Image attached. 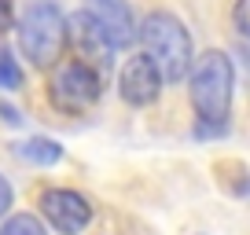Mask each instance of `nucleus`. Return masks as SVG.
Instances as JSON below:
<instances>
[{"label": "nucleus", "instance_id": "6e6552de", "mask_svg": "<svg viewBox=\"0 0 250 235\" xmlns=\"http://www.w3.org/2000/svg\"><path fill=\"white\" fill-rule=\"evenodd\" d=\"M88 15L103 26V33L110 37V44L118 48H129L136 40V19H133V8L125 0H88Z\"/></svg>", "mask_w": 250, "mask_h": 235}, {"label": "nucleus", "instance_id": "f8f14e48", "mask_svg": "<svg viewBox=\"0 0 250 235\" xmlns=\"http://www.w3.org/2000/svg\"><path fill=\"white\" fill-rule=\"evenodd\" d=\"M232 26L243 33V37H250V0H235V8H232Z\"/></svg>", "mask_w": 250, "mask_h": 235}, {"label": "nucleus", "instance_id": "423d86ee", "mask_svg": "<svg viewBox=\"0 0 250 235\" xmlns=\"http://www.w3.org/2000/svg\"><path fill=\"white\" fill-rule=\"evenodd\" d=\"M66 40H70L74 52H78V63L92 66L96 74L107 70L110 59H114V44H110V37L103 33V26L96 22L88 11H78V15L66 19Z\"/></svg>", "mask_w": 250, "mask_h": 235}, {"label": "nucleus", "instance_id": "0eeeda50", "mask_svg": "<svg viewBox=\"0 0 250 235\" xmlns=\"http://www.w3.org/2000/svg\"><path fill=\"white\" fill-rule=\"evenodd\" d=\"M118 92L129 107H151L162 92V74L155 70L147 55H133V59H125L122 74H118Z\"/></svg>", "mask_w": 250, "mask_h": 235}, {"label": "nucleus", "instance_id": "ddd939ff", "mask_svg": "<svg viewBox=\"0 0 250 235\" xmlns=\"http://www.w3.org/2000/svg\"><path fill=\"white\" fill-rule=\"evenodd\" d=\"M11 198H15V191H11V184L4 180V176H0V217H4V213L11 210Z\"/></svg>", "mask_w": 250, "mask_h": 235}, {"label": "nucleus", "instance_id": "9d476101", "mask_svg": "<svg viewBox=\"0 0 250 235\" xmlns=\"http://www.w3.org/2000/svg\"><path fill=\"white\" fill-rule=\"evenodd\" d=\"M0 235H48V228L37 213H11L0 224Z\"/></svg>", "mask_w": 250, "mask_h": 235}, {"label": "nucleus", "instance_id": "f257e3e1", "mask_svg": "<svg viewBox=\"0 0 250 235\" xmlns=\"http://www.w3.org/2000/svg\"><path fill=\"white\" fill-rule=\"evenodd\" d=\"M191 107L199 114V136H221L228 129L232 110V88H235V66L221 48L203 52L188 70Z\"/></svg>", "mask_w": 250, "mask_h": 235}, {"label": "nucleus", "instance_id": "20e7f679", "mask_svg": "<svg viewBox=\"0 0 250 235\" xmlns=\"http://www.w3.org/2000/svg\"><path fill=\"white\" fill-rule=\"evenodd\" d=\"M48 96H52L55 110L62 114H85V110L96 107L100 99V74L85 63H62L52 70V81H48Z\"/></svg>", "mask_w": 250, "mask_h": 235}, {"label": "nucleus", "instance_id": "39448f33", "mask_svg": "<svg viewBox=\"0 0 250 235\" xmlns=\"http://www.w3.org/2000/svg\"><path fill=\"white\" fill-rule=\"evenodd\" d=\"M37 206H41V217L62 235H81L88 228V220H92L88 198L78 195V191H70V188H44L41 198H37Z\"/></svg>", "mask_w": 250, "mask_h": 235}, {"label": "nucleus", "instance_id": "9b49d317", "mask_svg": "<svg viewBox=\"0 0 250 235\" xmlns=\"http://www.w3.org/2000/svg\"><path fill=\"white\" fill-rule=\"evenodd\" d=\"M0 88L4 92H19L22 88V66L15 63V55L8 48H0Z\"/></svg>", "mask_w": 250, "mask_h": 235}, {"label": "nucleus", "instance_id": "4468645a", "mask_svg": "<svg viewBox=\"0 0 250 235\" xmlns=\"http://www.w3.org/2000/svg\"><path fill=\"white\" fill-rule=\"evenodd\" d=\"M11 19H15V8H11V0H0V33L11 30Z\"/></svg>", "mask_w": 250, "mask_h": 235}, {"label": "nucleus", "instance_id": "f03ea898", "mask_svg": "<svg viewBox=\"0 0 250 235\" xmlns=\"http://www.w3.org/2000/svg\"><path fill=\"white\" fill-rule=\"evenodd\" d=\"M136 40L144 44V55H147L155 70L162 74V81H180L188 78L195 55H191V33L169 11H151L144 19V26L136 30Z\"/></svg>", "mask_w": 250, "mask_h": 235}, {"label": "nucleus", "instance_id": "2eb2a0df", "mask_svg": "<svg viewBox=\"0 0 250 235\" xmlns=\"http://www.w3.org/2000/svg\"><path fill=\"white\" fill-rule=\"evenodd\" d=\"M0 114H4V121H11V125H19V121H22V118H19V110L4 107V103H0Z\"/></svg>", "mask_w": 250, "mask_h": 235}, {"label": "nucleus", "instance_id": "1a4fd4ad", "mask_svg": "<svg viewBox=\"0 0 250 235\" xmlns=\"http://www.w3.org/2000/svg\"><path fill=\"white\" fill-rule=\"evenodd\" d=\"M15 158L26 165H55L62 158V147L48 136H30V140L15 143Z\"/></svg>", "mask_w": 250, "mask_h": 235}, {"label": "nucleus", "instance_id": "7ed1b4c3", "mask_svg": "<svg viewBox=\"0 0 250 235\" xmlns=\"http://www.w3.org/2000/svg\"><path fill=\"white\" fill-rule=\"evenodd\" d=\"M15 30H19V48H22V55L33 66H41V70H48V66L59 59L62 44H66V19H62V11L55 8L52 0L30 4V8L22 11Z\"/></svg>", "mask_w": 250, "mask_h": 235}]
</instances>
